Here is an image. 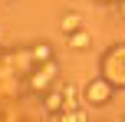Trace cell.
I'll use <instances>...</instances> for the list:
<instances>
[{
	"instance_id": "cell-2",
	"label": "cell",
	"mask_w": 125,
	"mask_h": 122,
	"mask_svg": "<svg viewBox=\"0 0 125 122\" xmlns=\"http://www.w3.org/2000/svg\"><path fill=\"white\" fill-rule=\"evenodd\" d=\"M59 26H62V33H66V36H69V33H73V30H79V26H82V17H79V13H76V10H69V13H62Z\"/></svg>"
},
{
	"instance_id": "cell-1",
	"label": "cell",
	"mask_w": 125,
	"mask_h": 122,
	"mask_svg": "<svg viewBox=\"0 0 125 122\" xmlns=\"http://www.w3.org/2000/svg\"><path fill=\"white\" fill-rule=\"evenodd\" d=\"M102 86H105L102 79H92V83L86 86V99H89V102H95V106H105L109 99H112V89H102Z\"/></svg>"
},
{
	"instance_id": "cell-4",
	"label": "cell",
	"mask_w": 125,
	"mask_h": 122,
	"mask_svg": "<svg viewBox=\"0 0 125 122\" xmlns=\"http://www.w3.org/2000/svg\"><path fill=\"white\" fill-rule=\"evenodd\" d=\"M50 43H36V46H33V56H36V59H50Z\"/></svg>"
},
{
	"instance_id": "cell-3",
	"label": "cell",
	"mask_w": 125,
	"mask_h": 122,
	"mask_svg": "<svg viewBox=\"0 0 125 122\" xmlns=\"http://www.w3.org/2000/svg\"><path fill=\"white\" fill-rule=\"evenodd\" d=\"M66 40H69V46H76V50H89V46H92V36H89L86 30H73Z\"/></svg>"
}]
</instances>
